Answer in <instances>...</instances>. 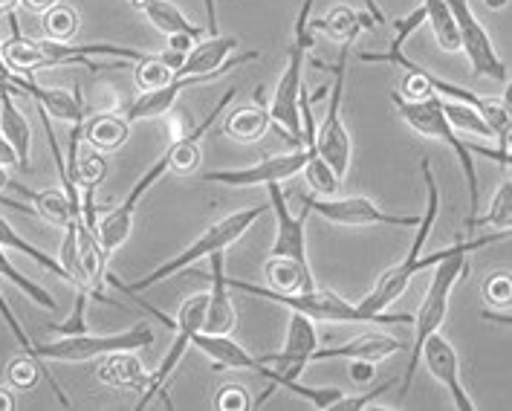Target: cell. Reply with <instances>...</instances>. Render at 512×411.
<instances>
[{
    "label": "cell",
    "mask_w": 512,
    "mask_h": 411,
    "mask_svg": "<svg viewBox=\"0 0 512 411\" xmlns=\"http://www.w3.org/2000/svg\"><path fill=\"white\" fill-rule=\"evenodd\" d=\"M365 3V9H368V15L377 21V24H385V15H382V9H379V3L377 0H362Z\"/></svg>",
    "instance_id": "obj_52"
},
{
    "label": "cell",
    "mask_w": 512,
    "mask_h": 411,
    "mask_svg": "<svg viewBox=\"0 0 512 411\" xmlns=\"http://www.w3.org/2000/svg\"><path fill=\"white\" fill-rule=\"evenodd\" d=\"M58 0H21V6L27 9V12H32V15H44L50 6H55Z\"/></svg>",
    "instance_id": "obj_48"
},
{
    "label": "cell",
    "mask_w": 512,
    "mask_h": 411,
    "mask_svg": "<svg viewBox=\"0 0 512 411\" xmlns=\"http://www.w3.org/2000/svg\"><path fill=\"white\" fill-rule=\"evenodd\" d=\"M267 287L275 293H304L316 287V278L310 270V261H296V258H272L264 267Z\"/></svg>",
    "instance_id": "obj_24"
},
{
    "label": "cell",
    "mask_w": 512,
    "mask_h": 411,
    "mask_svg": "<svg viewBox=\"0 0 512 411\" xmlns=\"http://www.w3.org/2000/svg\"><path fill=\"white\" fill-rule=\"evenodd\" d=\"M0 165H18V157H15V151H12V145L3 139V134H0Z\"/></svg>",
    "instance_id": "obj_49"
},
{
    "label": "cell",
    "mask_w": 512,
    "mask_h": 411,
    "mask_svg": "<svg viewBox=\"0 0 512 411\" xmlns=\"http://www.w3.org/2000/svg\"><path fill=\"white\" fill-rule=\"evenodd\" d=\"M168 163H171V154H168V148L162 151V157L157 163L151 165L142 177H139V183H136L131 194L116 206V209H110L105 218L96 223V235H99V244L105 247V252H116V249L122 247L128 238H131V232H134V215H136V206H139V200L148 194V189L160 180L162 174L168 171Z\"/></svg>",
    "instance_id": "obj_13"
},
{
    "label": "cell",
    "mask_w": 512,
    "mask_h": 411,
    "mask_svg": "<svg viewBox=\"0 0 512 411\" xmlns=\"http://www.w3.org/2000/svg\"><path fill=\"white\" fill-rule=\"evenodd\" d=\"M304 209L307 212H316L330 223H339V226H405V229H414L420 223V215H391V212H382L377 203H371L368 197H310L304 194L301 197Z\"/></svg>",
    "instance_id": "obj_11"
},
{
    "label": "cell",
    "mask_w": 512,
    "mask_h": 411,
    "mask_svg": "<svg viewBox=\"0 0 512 411\" xmlns=\"http://www.w3.org/2000/svg\"><path fill=\"white\" fill-rule=\"evenodd\" d=\"M498 241H510V229H498L495 235H481V238H475V241H463L460 238L455 247L449 249V255L440 261V264H434L437 267V273H434L432 284H429V293L423 296V304H420V310H417V316L411 319L414 322V345H411V359H408V374L403 377V391H400V397L408 394V388H411V380H414V371H417V365H420V348H423V342L437 333V330L443 328V322H446V313H449V296H452V290H455V284H458L460 278L466 275V258L472 255V252H478V249L489 247V244H498Z\"/></svg>",
    "instance_id": "obj_1"
},
{
    "label": "cell",
    "mask_w": 512,
    "mask_h": 411,
    "mask_svg": "<svg viewBox=\"0 0 512 411\" xmlns=\"http://www.w3.org/2000/svg\"><path fill=\"white\" fill-rule=\"evenodd\" d=\"M310 24L316 27V32L330 35V38L339 41V44H342V41H356V35H359L362 29L377 27V21H374L368 12H356L348 3H345V6H333L322 21H310Z\"/></svg>",
    "instance_id": "obj_25"
},
{
    "label": "cell",
    "mask_w": 512,
    "mask_h": 411,
    "mask_svg": "<svg viewBox=\"0 0 512 411\" xmlns=\"http://www.w3.org/2000/svg\"><path fill=\"white\" fill-rule=\"evenodd\" d=\"M226 284L249 293V296H258L264 302L284 304L287 310H296L304 313L307 319L313 322H333V325H408L414 316L411 313H368L365 307L359 304L345 302L342 296H336L333 290H304V293H275L270 287H258V284H249L241 278H229L226 275Z\"/></svg>",
    "instance_id": "obj_4"
},
{
    "label": "cell",
    "mask_w": 512,
    "mask_h": 411,
    "mask_svg": "<svg viewBox=\"0 0 512 411\" xmlns=\"http://www.w3.org/2000/svg\"><path fill=\"white\" fill-rule=\"evenodd\" d=\"M67 174L79 186V192L81 189H99L105 183V177H108V163H105L102 151H96L87 142H81L76 160L67 165Z\"/></svg>",
    "instance_id": "obj_29"
},
{
    "label": "cell",
    "mask_w": 512,
    "mask_h": 411,
    "mask_svg": "<svg viewBox=\"0 0 512 411\" xmlns=\"http://www.w3.org/2000/svg\"><path fill=\"white\" fill-rule=\"evenodd\" d=\"M420 171H423V180H426V189H429V200H426V212L420 215V223L414 226V229H417V238H414V244H411V249H408V255H405L403 261H397L394 267H388L385 273L379 275L374 290L359 302V307H365L368 313H382V310H388V307L397 302L405 290H408V284L414 281V275L429 270L434 264H440V261L449 255V249H452H440V252H432V255H426V258L420 255L423 247H426V241H429V235H432L434 220L440 215V194H437V180H434L432 174V163L423 160V163H420Z\"/></svg>",
    "instance_id": "obj_3"
},
{
    "label": "cell",
    "mask_w": 512,
    "mask_h": 411,
    "mask_svg": "<svg viewBox=\"0 0 512 411\" xmlns=\"http://www.w3.org/2000/svg\"><path fill=\"white\" fill-rule=\"evenodd\" d=\"M351 362V380L359 385H371L377 380V362H368V359H348Z\"/></svg>",
    "instance_id": "obj_44"
},
{
    "label": "cell",
    "mask_w": 512,
    "mask_h": 411,
    "mask_svg": "<svg viewBox=\"0 0 512 411\" xmlns=\"http://www.w3.org/2000/svg\"><path fill=\"white\" fill-rule=\"evenodd\" d=\"M391 385L394 383H382L377 385V388H371L368 394H359V397H339L336 403H333V409L336 411H365V409H385V406H377L374 400L377 397H382V394H388L391 391Z\"/></svg>",
    "instance_id": "obj_42"
},
{
    "label": "cell",
    "mask_w": 512,
    "mask_h": 411,
    "mask_svg": "<svg viewBox=\"0 0 512 411\" xmlns=\"http://www.w3.org/2000/svg\"><path fill=\"white\" fill-rule=\"evenodd\" d=\"M0 44H3V41H0ZM12 76H15V73H12V70H9V67L3 64V58H0V84H6L9 79H12Z\"/></svg>",
    "instance_id": "obj_55"
},
{
    "label": "cell",
    "mask_w": 512,
    "mask_h": 411,
    "mask_svg": "<svg viewBox=\"0 0 512 411\" xmlns=\"http://www.w3.org/2000/svg\"><path fill=\"white\" fill-rule=\"evenodd\" d=\"M261 96L264 90H258V105H246V108L232 110L229 116H223V131L226 137L235 142H258L270 128V113L261 108Z\"/></svg>",
    "instance_id": "obj_27"
},
{
    "label": "cell",
    "mask_w": 512,
    "mask_h": 411,
    "mask_svg": "<svg viewBox=\"0 0 512 411\" xmlns=\"http://www.w3.org/2000/svg\"><path fill=\"white\" fill-rule=\"evenodd\" d=\"M99 380L105 385H113V388H125V391H145L148 385V371L142 368V362L136 357L134 351H116V354H108L102 357L99 368H96Z\"/></svg>",
    "instance_id": "obj_23"
},
{
    "label": "cell",
    "mask_w": 512,
    "mask_h": 411,
    "mask_svg": "<svg viewBox=\"0 0 512 411\" xmlns=\"http://www.w3.org/2000/svg\"><path fill=\"white\" fill-rule=\"evenodd\" d=\"M301 171H304V177H307V183H310V189L316 192V197H336V194H339V180H342V177H339L330 165L324 163L319 154H313Z\"/></svg>",
    "instance_id": "obj_37"
},
{
    "label": "cell",
    "mask_w": 512,
    "mask_h": 411,
    "mask_svg": "<svg viewBox=\"0 0 512 411\" xmlns=\"http://www.w3.org/2000/svg\"><path fill=\"white\" fill-rule=\"evenodd\" d=\"M310 12H313V0L301 3V12L296 18V38L290 44L287 53V67L281 73V79L275 84L270 102V122H275L290 145L301 148L304 145V128H301V113H298V96L304 87V55L316 47V27L310 24Z\"/></svg>",
    "instance_id": "obj_6"
},
{
    "label": "cell",
    "mask_w": 512,
    "mask_h": 411,
    "mask_svg": "<svg viewBox=\"0 0 512 411\" xmlns=\"http://www.w3.org/2000/svg\"><path fill=\"white\" fill-rule=\"evenodd\" d=\"M87 293L84 290H79L76 293V307H73V316L70 319H64L61 325H50V333H55V336H79V333H87L90 330V325H87V319H84V307H87Z\"/></svg>",
    "instance_id": "obj_41"
},
{
    "label": "cell",
    "mask_w": 512,
    "mask_h": 411,
    "mask_svg": "<svg viewBox=\"0 0 512 411\" xmlns=\"http://www.w3.org/2000/svg\"><path fill=\"white\" fill-rule=\"evenodd\" d=\"M423 9H426V21L432 24L434 38H437L440 50L458 53V27H455V21H452V12H449L446 0H423Z\"/></svg>",
    "instance_id": "obj_31"
},
{
    "label": "cell",
    "mask_w": 512,
    "mask_h": 411,
    "mask_svg": "<svg viewBox=\"0 0 512 411\" xmlns=\"http://www.w3.org/2000/svg\"><path fill=\"white\" fill-rule=\"evenodd\" d=\"M446 6H449L452 21L458 27L460 50L469 58L472 73L475 76H489V79H495V82L501 84L510 82V73H507V67H504V61H501V55L495 50V44H492L484 24L472 15L469 0H446Z\"/></svg>",
    "instance_id": "obj_10"
},
{
    "label": "cell",
    "mask_w": 512,
    "mask_h": 411,
    "mask_svg": "<svg viewBox=\"0 0 512 411\" xmlns=\"http://www.w3.org/2000/svg\"><path fill=\"white\" fill-rule=\"evenodd\" d=\"M168 38V50L171 53H180V55H186L194 47V41L197 38H191V35H183V32H177V35H165Z\"/></svg>",
    "instance_id": "obj_46"
},
{
    "label": "cell",
    "mask_w": 512,
    "mask_h": 411,
    "mask_svg": "<svg viewBox=\"0 0 512 411\" xmlns=\"http://www.w3.org/2000/svg\"><path fill=\"white\" fill-rule=\"evenodd\" d=\"M440 108L446 113V119L452 122V128L455 131H469V134H475V137H484L492 139V128L484 122V116L478 113V108H472V105H466V102H455V99H440Z\"/></svg>",
    "instance_id": "obj_33"
},
{
    "label": "cell",
    "mask_w": 512,
    "mask_h": 411,
    "mask_svg": "<svg viewBox=\"0 0 512 411\" xmlns=\"http://www.w3.org/2000/svg\"><path fill=\"white\" fill-rule=\"evenodd\" d=\"M313 154H316V145H301V148H293L290 154L267 157V160H261V163L255 165L223 168V171H203V180L206 183H217V186H229V189H249V186L281 183V180L296 177Z\"/></svg>",
    "instance_id": "obj_12"
},
{
    "label": "cell",
    "mask_w": 512,
    "mask_h": 411,
    "mask_svg": "<svg viewBox=\"0 0 512 411\" xmlns=\"http://www.w3.org/2000/svg\"><path fill=\"white\" fill-rule=\"evenodd\" d=\"M0 134L12 145L18 165L29 168V151H32V128H29L24 110L15 105L12 93L0 84Z\"/></svg>",
    "instance_id": "obj_21"
},
{
    "label": "cell",
    "mask_w": 512,
    "mask_h": 411,
    "mask_svg": "<svg viewBox=\"0 0 512 411\" xmlns=\"http://www.w3.org/2000/svg\"><path fill=\"white\" fill-rule=\"evenodd\" d=\"M6 192H15L21 194V197H27L29 203H32V209H35V215L44 220H50L55 226H67L73 218H79L76 212H73V206H70V200H67V194L58 192V189H44V192H32L27 186H21V183H15V180H9V189Z\"/></svg>",
    "instance_id": "obj_26"
},
{
    "label": "cell",
    "mask_w": 512,
    "mask_h": 411,
    "mask_svg": "<svg viewBox=\"0 0 512 411\" xmlns=\"http://www.w3.org/2000/svg\"><path fill=\"white\" fill-rule=\"evenodd\" d=\"M6 189H9V174H6V165H0V203L3 206H12L15 212H24V215H35V209H29V206H24L21 200H12V197H6Z\"/></svg>",
    "instance_id": "obj_45"
},
{
    "label": "cell",
    "mask_w": 512,
    "mask_h": 411,
    "mask_svg": "<svg viewBox=\"0 0 512 411\" xmlns=\"http://www.w3.org/2000/svg\"><path fill=\"white\" fill-rule=\"evenodd\" d=\"M15 409H18V403H15V394H12V388L0 385V411H15Z\"/></svg>",
    "instance_id": "obj_50"
},
{
    "label": "cell",
    "mask_w": 512,
    "mask_h": 411,
    "mask_svg": "<svg viewBox=\"0 0 512 411\" xmlns=\"http://www.w3.org/2000/svg\"><path fill=\"white\" fill-rule=\"evenodd\" d=\"M264 212H270V206H252V209H243V212H232V215H226V218H220L217 223H212L189 249H183L180 255H174V258H168L165 264H160L157 270H151L148 275H142V278H136L134 284H122L116 275H105V281H108L110 287H119V290H125L128 296H136V293H142V290H148V287H154V284H160L165 278H171V275H177L180 270H186L191 264H197L200 258H209V255H215V252H223V249H229L232 244H238L243 235L249 232V226L255 223V220L261 218Z\"/></svg>",
    "instance_id": "obj_5"
},
{
    "label": "cell",
    "mask_w": 512,
    "mask_h": 411,
    "mask_svg": "<svg viewBox=\"0 0 512 411\" xmlns=\"http://www.w3.org/2000/svg\"><path fill=\"white\" fill-rule=\"evenodd\" d=\"M466 226L469 229H475V226H495V229H510L512 226V180L507 177L501 186H498V192L492 197V203H489V212H486L484 218H469L466 220Z\"/></svg>",
    "instance_id": "obj_35"
},
{
    "label": "cell",
    "mask_w": 512,
    "mask_h": 411,
    "mask_svg": "<svg viewBox=\"0 0 512 411\" xmlns=\"http://www.w3.org/2000/svg\"><path fill=\"white\" fill-rule=\"evenodd\" d=\"M6 18L12 24V38L0 44V58L12 73H21V76H35L38 70L61 67V64H67V67L81 64V67H90L93 73H105L102 64H93L96 55H113L119 61H139L142 58V50L116 47V44H73V41H50V38L32 41V38L21 35L15 12Z\"/></svg>",
    "instance_id": "obj_2"
},
{
    "label": "cell",
    "mask_w": 512,
    "mask_h": 411,
    "mask_svg": "<svg viewBox=\"0 0 512 411\" xmlns=\"http://www.w3.org/2000/svg\"><path fill=\"white\" fill-rule=\"evenodd\" d=\"M81 134H84V142L90 148L110 154V151H119L128 142L131 122L125 116H116V113H93V116H84Z\"/></svg>",
    "instance_id": "obj_22"
},
{
    "label": "cell",
    "mask_w": 512,
    "mask_h": 411,
    "mask_svg": "<svg viewBox=\"0 0 512 411\" xmlns=\"http://www.w3.org/2000/svg\"><path fill=\"white\" fill-rule=\"evenodd\" d=\"M217 411H249L252 409V397L249 391L238 383L223 385L215 394V403H212Z\"/></svg>",
    "instance_id": "obj_40"
},
{
    "label": "cell",
    "mask_w": 512,
    "mask_h": 411,
    "mask_svg": "<svg viewBox=\"0 0 512 411\" xmlns=\"http://www.w3.org/2000/svg\"><path fill=\"white\" fill-rule=\"evenodd\" d=\"M76 261H79V218H73L64 226V241L58 252V264L64 267L70 284H76Z\"/></svg>",
    "instance_id": "obj_38"
},
{
    "label": "cell",
    "mask_w": 512,
    "mask_h": 411,
    "mask_svg": "<svg viewBox=\"0 0 512 411\" xmlns=\"http://www.w3.org/2000/svg\"><path fill=\"white\" fill-rule=\"evenodd\" d=\"M420 362L429 368V374H432L437 383L446 385V391H449V397H452L455 409L475 411L472 397L466 394V388H463V383H460L458 351L452 348V342H449L440 330L432 333V336L423 342V348H420Z\"/></svg>",
    "instance_id": "obj_15"
},
{
    "label": "cell",
    "mask_w": 512,
    "mask_h": 411,
    "mask_svg": "<svg viewBox=\"0 0 512 411\" xmlns=\"http://www.w3.org/2000/svg\"><path fill=\"white\" fill-rule=\"evenodd\" d=\"M486 9H492V12H498V9H507L510 6V0H484Z\"/></svg>",
    "instance_id": "obj_54"
},
{
    "label": "cell",
    "mask_w": 512,
    "mask_h": 411,
    "mask_svg": "<svg viewBox=\"0 0 512 411\" xmlns=\"http://www.w3.org/2000/svg\"><path fill=\"white\" fill-rule=\"evenodd\" d=\"M0 319L6 322V328H9V333H12V339L21 345V351H24V354H35V342L27 336V330H24V325L18 322V316L12 313V307H9V302H6L3 290H0Z\"/></svg>",
    "instance_id": "obj_43"
},
{
    "label": "cell",
    "mask_w": 512,
    "mask_h": 411,
    "mask_svg": "<svg viewBox=\"0 0 512 411\" xmlns=\"http://www.w3.org/2000/svg\"><path fill=\"white\" fill-rule=\"evenodd\" d=\"M41 27L50 41H73L81 29L79 12L67 3H55L41 15Z\"/></svg>",
    "instance_id": "obj_32"
},
{
    "label": "cell",
    "mask_w": 512,
    "mask_h": 411,
    "mask_svg": "<svg viewBox=\"0 0 512 411\" xmlns=\"http://www.w3.org/2000/svg\"><path fill=\"white\" fill-rule=\"evenodd\" d=\"M21 6V0H0V15H12Z\"/></svg>",
    "instance_id": "obj_53"
},
{
    "label": "cell",
    "mask_w": 512,
    "mask_h": 411,
    "mask_svg": "<svg viewBox=\"0 0 512 411\" xmlns=\"http://www.w3.org/2000/svg\"><path fill=\"white\" fill-rule=\"evenodd\" d=\"M212 261V290H209V302H206V319L200 333H212V336H232V330L238 325V313L235 302L229 296V284H226V270H223V252L209 255Z\"/></svg>",
    "instance_id": "obj_18"
},
{
    "label": "cell",
    "mask_w": 512,
    "mask_h": 411,
    "mask_svg": "<svg viewBox=\"0 0 512 411\" xmlns=\"http://www.w3.org/2000/svg\"><path fill=\"white\" fill-rule=\"evenodd\" d=\"M270 192V212L275 215V244H272V258H296L307 261V241H304V223L310 212L293 215L287 206V194L281 183H267Z\"/></svg>",
    "instance_id": "obj_16"
},
{
    "label": "cell",
    "mask_w": 512,
    "mask_h": 411,
    "mask_svg": "<svg viewBox=\"0 0 512 411\" xmlns=\"http://www.w3.org/2000/svg\"><path fill=\"white\" fill-rule=\"evenodd\" d=\"M403 348L405 345L400 339H394L388 333H379V330H371V333H362L353 342L339 345V348H316L310 362H327V359H368V362H379V359L400 354Z\"/></svg>",
    "instance_id": "obj_20"
},
{
    "label": "cell",
    "mask_w": 512,
    "mask_h": 411,
    "mask_svg": "<svg viewBox=\"0 0 512 411\" xmlns=\"http://www.w3.org/2000/svg\"><path fill=\"white\" fill-rule=\"evenodd\" d=\"M235 50H238L235 35H220V32L217 35H203V38L194 41V47L186 53L183 64L177 67V76H223V73L243 67V64H249V61H255L261 55L249 50V53L232 58Z\"/></svg>",
    "instance_id": "obj_14"
},
{
    "label": "cell",
    "mask_w": 512,
    "mask_h": 411,
    "mask_svg": "<svg viewBox=\"0 0 512 411\" xmlns=\"http://www.w3.org/2000/svg\"><path fill=\"white\" fill-rule=\"evenodd\" d=\"M0 278H6V281H12L21 293H27L32 302L38 304V307H44V310H55V299L50 290H44L38 281H32L29 275H24L9 258H6V252L0 247Z\"/></svg>",
    "instance_id": "obj_36"
},
{
    "label": "cell",
    "mask_w": 512,
    "mask_h": 411,
    "mask_svg": "<svg viewBox=\"0 0 512 411\" xmlns=\"http://www.w3.org/2000/svg\"><path fill=\"white\" fill-rule=\"evenodd\" d=\"M203 6H206V35H217L220 32V21H217L215 0H203Z\"/></svg>",
    "instance_id": "obj_47"
},
{
    "label": "cell",
    "mask_w": 512,
    "mask_h": 411,
    "mask_svg": "<svg viewBox=\"0 0 512 411\" xmlns=\"http://www.w3.org/2000/svg\"><path fill=\"white\" fill-rule=\"evenodd\" d=\"M353 41H342L339 61L333 67V84L327 90V113H324L322 131H316V154L330 165L339 177L348 174L351 168L353 142L342 125V99H345V73H348V55Z\"/></svg>",
    "instance_id": "obj_9"
},
{
    "label": "cell",
    "mask_w": 512,
    "mask_h": 411,
    "mask_svg": "<svg viewBox=\"0 0 512 411\" xmlns=\"http://www.w3.org/2000/svg\"><path fill=\"white\" fill-rule=\"evenodd\" d=\"M41 377L53 385L58 403L70 409V400H67V394H64V391H61V385L55 383L53 377L47 374V368L41 365V359L35 357V354H24V351H21V357L12 359V362H9V368H6V380H9V385H12V388H21V391L35 388V385L41 383Z\"/></svg>",
    "instance_id": "obj_28"
},
{
    "label": "cell",
    "mask_w": 512,
    "mask_h": 411,
    "mask_svg": "<svg viewBox=\"0 0 512 411\" xmlns=\"http://www.w3.org/2000/svg\"><path fill=\"white\" fill-rule=\"evenodd\" d=\"M481 319H495V322H501V325H510V322H512L510 310H501V313H492V310H481Z\"/></svg>",
    "instance_id": "obj_51"
},
{
    "label": "cell",
    "mask_w": 512,
    "mask_h": 411,
    "mask_svg": "<svg viewBox=\"0 0 512 411\" xmlns=\"http://www.w3.org/2000/svg\"><path fill=\"white\" fill-rule=\"evenodd\" d=\"M9 93H21V96H29L35 105H41V108L47 110L50 116L55 119H61V122H84V99L79 96V90H73V93H67V90H58V87H44V84H38L32 76H21V73H15L9 82L3 84Z\"/></svg>",
    "instance_id": "obj_17"
},
{
    "label": "cell",
    "mask_w": 512,
    "mask_h": 411,
    "mask_svg": "<svg viewBox=\"0 0 512 411\" xmlns=\"http://www.w3.org/2000/svg\"><path fill=\"white\" fill-rule=\"evenodd\" d=\"M0 247L3 249H15V252H21V255H27V258H32L38 267H44V270H50L53 275H58V278H64L67 281V273H64V267L58 264V258H53V255H47L44 249H38L35 244H29L27 238H21L15 229H12V223L0 215Z\"/></svg>",
    "instance_id": "obj_30"
},
{
    "label": "cell",
    "mask_w": 512,
    "mask_h": 411,
    "mask_svg": "<svg viewBox=\"0 0 512 411\" xmlns=\"http://www.w3.org/2000/svg\"><path fill=\"white\" fill-rule=\"evenodd\" d=\"M134 64V82L139 90H157V87H165V84L177 79L174 67L162 55L142 53V58L134 61Z\"/></svg>",
    "instance_id": "obj_34"
},
{
    "label": "cell",
    "mask_w": 512,
    "mask_h": 411,
    "mask_svg": "<svg viewBox=\"0 0 512 411\" xmlns=\"http://www.w3.org/2000/svg\"><path fill=\"white\" fill-rule=\"evenodd\" d=\"M154 345V330L145 325L119 330V333H79V336H58L53 342L35 345V357L41 362H90L116 351H142Z\"/></svg>",
    "instance_id": "obj_8"
},
{
    "label": "cell",
    "mask_w": 512,
    "mask_h": 411,
    "mask_svg": "<svg viewBox=\"0 0 512 411\" xmlns=\"http://www.w3.org/2000/svg\"><path fill=\"white\" fill-rule=\"evenodd\" d=\"M220 76H177L174 82H168L165 87H157V90H142L139 96H136V102L128 108V122H145V119H160L165 116L168 110L177 105V99L191 90V87H197V84H206V82H215Z\"/></svg>",
    "instance_id": "obj_19"
},
{
    "label": "cell",
    "mask_w": 512,
    "mask_h": 411,
    "mask_svg": "<svg viewBox=\"0 0 512 411\" xmlns=\"http://www.w3.org/2000/svg\"><path fill=\"white\" fill-rule=\"evenodd\" d=\"M391 102H394V108L400 110V116H403V122L408 128H414L423 137L437 139V142H443V145H449L455 151V157L460 160V168H463V177H466V186H469V218H475L481 212L478 171H475V163H472L469 142H463L458 137V131L452 128V122L446 119V113L440 108V96L432 93L426 99H405L400 93H391Z\"/></svg>",
    "instance_id": "obj_7"
},
{
    "label": "cell",
    "mask_w": 512,
    "mask_h": 411,
    "mask_svg": "<svg viewBox=\"0 0 512 411\" xmlns=\"http://www.w3.org/2000/svg\"><path fill=\"white\" fill-rule=\"evenodd\" d=\"M484 299L498 310H510L512 299V275L510 270H498L484 281Z\"/></svg>",
    "instance_id": "obj_39"
}]
</instances>
